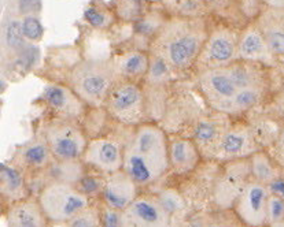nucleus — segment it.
<instances>
[{
  "mask_svg": "<svg viewBox=\"0 0 284 227\" xmlns=\"http://www.w3.org/2000/svg\"><path fill=\"white\" fill-rule=\"evenodd\" d=\"M21 26H22V33H24L25 40H28V41L31 42H37L42 40L44 29H43L40 19L37 18L36 15L22 18Z\"/></svg>",
  "mask_w": 284,
  "mask_h": 227,
  "instance_id": "nucleus-31",
  "label": "nucleus"
},
{
  "mask_svg": "<svg viewBox=\"0 0 284 227\" xmlns=\"http://www.w3.org/2000/svg\"><path fill=\"white\" fill-rule=\"evenodd\" d=\"M239 36L230 28L220 26L209 35L196 65L205 70L224 69L239 59Z\"/></svg>",
  "mask_w": 284,
  "mask_h": 227,
  "instance_id": "nucleus-6",
  "label": "nucleus"
},
{
  "mask_svg": "<svg viewBox=\"0 0 284 227\" xmlns=\"http://www.w3.org/2000/svg\"><path fill=\"white\" fill-rule=\"evenodd\" d=\"M77 184H79L77 189L81 193H84L85 196L103 191V188H104V181L95 178V177H91V175H83L81 180Z\"/></svg>",
  "mask_w": 284,
  "mask_h": 227,
  "instance_id": "nucleus-34",
  "label": "nucleus"
},
{
  "mask_svg": "<svg viewBox=\"0 0 284 227\" xmlns=\"http://www.w3.org/2000/svg\"><path fill=\"white\" fill-rule=\"evenodd\" d=\"M203 4L212 10L221 11L231 4V0H203Z\"/></svg>",
  "mask_w": 284,
  "mask_h": 227,
  "instance_id": "nucleus-38",
  "label": "nucleus"
},
{
  "mask_svg": "<svg viewBox=\"0 0 284 227\" xmlns=\"http://www.w3.org/2000/svg\"><path fill=\"white\" fill-rule=\"evenodd\" d=\"M250 171L254 175V178L260 184L265 182H272L273 180V168L271 163L268 160V157L262 153H254L251 155L250 160Z\"/></svg>",
  "mask_w": 284,
  "mask_h": 227,
  "instance_id": "nucleus-29",
  "label": "nucleus"
},
{
  "mask_svg": "<svg viewBox=\"0 0 284 227\" xmlns=\"http://www.w3.org/2000/svg\"><path fill=\"white\" fill-rule=\"evenodd\" d=\"M138 185L124 170L110 174L104 181L103 198L107 207L117 211L127 209L138 198Z\"/></svg>",
  "mask_w": 284,
  "mask_h": 227,
  "instance_id": "nucleus-14",
  "label": "nucleus"
},
{
  "mask_svg": "<svg viewBox=\"0 0 284 227\" xmlns=\"http://www.w3.org/2000/svg\"><path fill=\"white\" fill-rule=\"evenodd\" d=\"M0 190L1 194L11 201L24 200L25 194V181L22 174L18 170L8 164H1L0 168Z\"/></svg>",
  "mask_w": 284,
  "mask_h": 227,
  "instance_id": "nucleus-24",
  "label": "nucleus"
},
{
  "mask_svg": "<svg viewBox=\"0 0 284 227\" xmlns=\"http://www.w3.org/2000/svg\"><path fill=\"white\" fill-rule=\"evenodd\" d=\"M262 1L275 8H284V0H262Z\"/></svg>",
  "mask_w": 284,
  "mask_h": 227,
  "instance_id": "nucleus-42",
  "label": "nucleus"
},
{
  "mask_svg": "<svg viewBox=\"0 0 284 227\" xmlns=\"http://www.w3.org/2000/svg\"><path fill=\"white\" fill-rule=\"evenodd\" d=\"M269 190L272 191L275 196L284 198V181H272L269 184Z\"/></svg>",
  "mask_w": 284,
  "mask_h": 227,
  "instance_id": "nucleus-39",
  "label": "nucleus"
},
{
  "mask_svg": "<svg viewBox=\"0 0 284 227\" xmlns=\"http://www.w3.org/2000/svg\"><path fill=\"white\" fill-rule=\"evenodd\" d=\"M122 170L132 178L136 185H148L159 178L157 171L144 157L128 147L124 152V166Z\"/></svg>",
  "mask_w": 284,
  "mask_h": 227,
  "instance_id": "nucleus-23",
  "label": "nucleus"
},
{
  "mask_svg": "<svg viewBox=\"0 0 284 227\" xmlns=\"http://www.w3.org/2000/svg\"><path fill=\"white\" fill-rule=\"evenodd\" d=\"M118 78L114 62L85 60L72 70L70 85L85 104L100 107L104 106Z\"/></svg>",
  "mask_w": 284,
  "mask_h": 227,
  "instance_id": "nucleus-2",
  "label": "nucleus"
},
{
  "mask_svg": "<svg viewBox=\"0 0 284 227\" xmlns=\"http://www.w3.org/2000/svg\"><path fill=\"white\" fill-rule=\"evenodd\" d=\"M224 69L230 74L231 79L234 81L237 89L248 86H262L264 74L257 62L239 59Z\"/></svg>",
  "mask_w": 284,
  "mask_h": 227,
  "instance_id": "nucleus-21",
  "label": "nucleus"
},
{
  "mask_svg": "<svg viewBox=\"0 0 284 227\" xmlns=\"http://www.w3.org/2000/svg\"><path fill=\"white\" fill-rule=\"evenodd\" d=\"M84 19L94 28L102 29V28H106L111 22V15L109 12L100 10L99 7L90 6L88 8H85Z\"/></svg>",
  "mask_w": 284,
  "mask_h": 227,
  "instance_id": "nucleus-32",
  "label": "nucleus"
},
{
  "mask_svg": "<svg viewBox=\"0 0 284 227\" xmlns=\"http://www.w3.org/2000/svg\"><path fill=\"white\" fill-rule=\"evenodd\" d=\"M85 163L91 164L103 173L113 174L124 166V153L118 144L109 138H96L87 145L84 152Z\"/></svg>",
  "mask_w": 284,
  "mask_h": 227,
  "instance_id": "nucleus-12",
  "label": "nucleus"
},
{
  "mask_svg": "<svg viewBox=\"0 0 284 227\" xmlns=\"http://www.w3.org/2000/svg\"><path fill=\"white\" fill-rule=\"evenodd\" d=\"M67 223V227H102L100 214L92 207H87Z\"/></svg>",
  "mask_w": 284,
  "mask_h": 227,
  "instance_id": "nucleus-30",
  "label": "nucleus"
},
{
  "mask_svg": "<svg viewBox=\"0 0 284 227\" xmlns=\"http://www.w3.org/2000/svg\"><path fill=\"white\" fill-rule=\"evenodd\" d=\"M19 163L25 167L32 170H40V168L48 167L52 161V152L49 150L48 143L46 137L33 140L29 144L24 145L19 151Z\"/></svg>",
  "mask_w": 284,
  "mask_h": 227,
  "instance_id": "nucleus-22",
  "label": "nucleus"
},
{
  "mask_svg": "<svg viewBox=\"0 0 284 227\" xmlns=\"http://www.w3.org/2000/svg\"><path fill=\"white\" fill-rule=\"evenodd\" d=\"M275 108L278 110L279 114L284 115V90L279 95L278 99H276V102H275Z\"/></svg>",
  "mask_w": 284,
  "mask_h": 227,
  "instance_id": "nucleus-40",
  "label": "nucleus"
},
{
  "mask_svg": "<svg viewBox=\"0 0 284 227\" xmlns=\"http://www.w3.org/2000/svg\"><path fill=\"white\" fill-rule=\"evenodd\" d=\"M165 22H161L155 15H144L136 22V32L143 36H155Z\"/></svg>",
  "mask_w": 284,
  "mask_h": 227,
  "instance_id": "nucleus-33",
  "label": "nucleus"
},
{
  "mask_svg": "<svg viewBox=\"0 0 284 227\" xmlns=\"http://www.w3.org/2000/svg\"><path fill=\"white\" fill-rule=\"evenodd\" d=\"M115 70L118 77L131 79V78H139L144 76L150 70V60L148 56L143 52H129L122 55L114 62Z\"/></svg>",
  "mask_w": 284,
  "mask_h": 227,
  "instance_id": "nucleus-25",
  "label": "nucleus"
},
{
  "mask_svg": "<svg viewBox=\"0 0 284 227\" xmlns=\"http://www.w3.org/2000/svg\"><path fill=\"white\" fill-rule=\"evenodd\" d=\"M230 123L223 116L202 118L193 126V143L203 155L216 157L224 134Z\"/></svg>",
  "mask_w": 284,
  "mask_h": 227,
  "instance_id": "nucleus-15",
  "label": "nucleus"
},
{
  "mask_svg": "<svg viewBox=\"0 0 284 227\" xmlns=\"http://www.w3.org/2000/svg\"><path fill=\"white\" fill-rule=\"evenodd\" d=\"M193 1H198V3H203V0H193Z\"/></svg>",
  "mask_w": 284,
  "mask_h": 227,
  "instance_id": "nucleus-43",
  "label": "nucleus"
},
{
  "mask_svg": "<svg viewBox=\"0 0 284 227\" xmlns=\"http://www.w3.org/2000/svg\"><path fill=\"white\" fill-rule=\"evenodd\" d=\"M202 17H175L162 25L151 41V54L170 69L186 70L199 58L207 40Z\"/></svg>",
  "mask_w": 284,
  "mask_h": 227,
  "instance_id": "nucleus-1",
  "label": "nucleus"
},
{
  "mask_svg": "<svg viewBox=\"0 0 284 227\" xmlns=\"http://www.w3.org/2000/svg\"><path fill=\"white\" fill-rule=\"evenodd\" d=\"M122 227H170L169 211L155 197L142 196L122 211Z\"/></svg>",
  "mask_w": 284,
  "mask_h": 227,
  "instance_id": "nucleus-9",
  "label": "nucleus"
},
{
  "mask_svg": "<svg viewBox=\"0 0 284 227\" xmlns=\"http://www.w3.org/2000/svg\"><path fill=\"white\" fill-rule=\"evenodd\" d=\"M47 219L40 203L33 198L15 201L6 215L8 227H47Z\"/></svg>",
  "mask_w": 284,
  "mask_h": 227,
  "instance_id": "nucleus-17",
  "label": "nucleus"
},
{
  "mask_svg": "<svg viewBox=\"0 0 284 227\" xmlns=\"http://www.w3.org/2000/svg\"><path fill=\"white\" fill-rule=\"evenodd\" d=\"M250 174V161H236L227 167L224 177L217 188V200L230 203L239 197L244 186L247 185V175Z\"/></svg>",
  "mask_w": 284,
  "mask_h": 227,
  "instance_id": "nucleus-18",
  "label": "nucleus"
},
{
  "mask_svg": "<svg viewBox=\"0 0 284 227\" xmlns=\"http://www.w3.org/2000/svg\"><path fill=\"white\" fill-rule=\"evenodd\" d=\"M237 55L243 60L250 62H261V63H269L272 59V52L266 44L265 38L261 35L257 25L248 26L247 29L243 30L239 36V47Z\"/></svg>",
  "mask_w": 284,
  "mask_h": 227,
  "instance_id": "nucleus-19",
  "label": "nucleus"
},
{
  "mask_svg": "<svg viewBox=\"0 0 284 227\" xmlns=\"http://www.w3.org/2000/svg\"><path fill=\"white\" fill-rule=\"evenodd\" d=\"M284 215V201L283 198L278 197H271L268 200V216L272 219V221H279L282 219Z\"/></svg>",
  "mask_w": 284,
  "mask_h": 227,
  "instance_id": "nucleus-37",
  "label": "nucleus"
},
{
  "mask_svg": "<svg viewBox=\"0 0 284 227\" xmlns=\"http://www.w3.org/2000/svg\"><path fill=\"white\" fill-rule=\"evenodd\" d=\"M168 150H169V164L177 173L191 171L199 161L200 152L193 140L170 137Z\"/></svg>",
  "mask_w": 284,
  "mask_h": 227,
  "instance_id": "nucleus-20",
  "label": "nucleus"
},
{
  "mask_svg": "<svg viewBox=\"0 0 284 227\" xmlns=\"http://www.w3.org/2000/svg\"><path fill=\"white\" fill-rule=\"evenodd\" d=\"M104 107L115 120L124 125H139L144 119V95L129 79H122L114 85Z\"/></svg>",
  "mask_w": 284,
  "mask_h": 227,
  "instance_id": "nucleus-4",
  "label": "nucleus"
},
{
  "mask_svg": "<svg viewBox=\"0 0 284 227\" xmlns=\"http://www.w3.org/2000/svg\"><path fill=\"white\" fill-rule=\"evenodd\" d=\"M44 137L52 155L58 161L79 160L87 150L83 130L72 120H54L44 129Z\"/></svg>",
  "mask_w": 284,
  "mask_h": 227,
  "instance_id": "nucleus-5",
  "label": "nucleus"
},
{
  "mask_svg": "<svg viewBox=\"0 0 284 227\" xmlns=\"http://www.w3.org/2000/svg\"><path fill=\"white\" fill-rule=\"evenodd\" d=\"M264 89L262 86H248L237 89L234 102H232V113L231 114H242L250 111L254 108L262 99Z\"/></svg>",
  "mask_w": 284,
  "mask_h": 227,
  "instance_id": "nucleus-26",
  "label": "nucleus"
},
{
  "mask_svg": "<svg viewBox=\"0 0 284 227\" xmlns=\"http://www.w3.org/2000/svg\"><path fill=\"white\" fill-rule=\"evenodd\" d=\"M268 189L264 184L250 182L236 198V214L248 227H260L268 218Z\"/></svg>",
  "mask_w": 284,
  "mask_h": 227,
  "instance_id": "nucleus-10",
  "label": "nucleus"
},
{
  "mask_svg": "<svg viewBox=\"0 0 284 227\" xmlns=\"http://www.w3.org/2000/svg\"><path fill=\"white\" fill-rule=\"evenodd\" d=\"M42 0H17V11L22 18L32 17V15L37 17L42 11Z\"/></svg>",
  "mask_w": 284,
  "mask_h": 227,
  "instance_id": "nucleus-35",
  "label": "nucleus"
},
{
  "mask_svg": "<svg viewBox=\"0 0 284 227\" xmlns=\"http://www.w3.org/2000/svg\"><path fill=\"white\" fill-rule=\"evenodd\" d=\"M147 0H114V10L118 18L127 22H138L145 15Z\"/></svg>",
  "mask_w": 284,
  "mask_h": 227,
  "instance_id": "nucleus-27",
  "label": "nucleus"
},
{
  "mask_svg": "<svg viewBox=\"0 0 284 227\" xmlns=\"http://www.w3.org/2000/svg\"><path fill=\"white\" fill-rule=\"evenodd\" d=\"M199 86L209 106L221 114L232 113L237 88L225 69H212L199 74Z\"/></svg>",
  "mask_w": 284,
  "mask_h": 227,
  "instance_id": "nucleus-8",
  "label": "nucleus"
},
{
  "mask_svg": "<svg viewBox=\"0 0 284 227\" xmlns=\"http://www.w3.org/2000/svg\"><path fill=\"white\" fill-rule=\"evenodd\" d=\"M255 152V140L251 127L243 123L230 125L224 134L216 157L220 159H244Z\"/></svg>",
  "mask_w": 284,
  "mask_h": 227,
  "instance_id": "nucleus-13",
  "label": "nucleus"
},
{
  "mask_svg": "<svg viewBox=\"0 0 284 227\" xmlns=\"http://www.w3.org/2000/svg\"><path fill=\"white\" fill-rule=\"evenodd\" d=\"M43 100L61 119H79L85 111V103L80 99V96L73 89L61 85H48L43 92Z\"/></svg>",
  "mask_w": 284,
  "mask_h": 227,
  "instance_id": "nucleus-11",
  "label": "nucleus"
},
{
  "mask_svg": "<svg viewBox=\"0 0 284 227\" xmlns=\"http://www.w3.org/2000/svg\"><path fill=\"white\" fill-rule=\"evenodd\" d=\"M4 44L8 52L11 54H21L25 48V37L22 33L21 22L17 19L8 21L4 28Z\"/></svg>",
  "mask_w": 284,
  "mask_h": 227,
  "instance_id": "nucleus-28",
  "label": "nucleus"
},
{
  "mask_svg": "<svg viewBox=\"0 0 284 227\" xmlns=\"http://www.w3.org/2000/svg\"><path fill=\"white\" fill-rule=\"evenodd\" d=\"M102 227H122V212L107 207L100 214Z\"/></svg>",
  "mask_w": 284,
  "mask_h": 227,
  "instance_id": "nucleus-36",
  "label": "nucleus"
},
{
  "mask_svg": "<svg viewBox=\"0 0 284 227\" xmlns=\"http://www.w3.org/2000/svg\"><path fill=\"white\" fill-rule=\"evenodd\" d=\"M257 28L273 55H284V8L269 7L262 12Z\"/></svg>",
  "mask_w": 284,
  "mask_h": 227,
  "instance_id": "nucleus-16",
  "label": "nucleus"
},
{
  "mask_svg": "<svg viewBox=\"0 0 284 227\" xmlns=\"http://www.w3.org/2000/svg\"><path fill=\"white\" fill-rule=\"evenodd\" d=\"M276 148H278V153L279 157L282 159V161L284 163V132L280 134V137H279L278 145H276Z\"/></svg>",
  "mask_w": 284,
  "mask_h": 227,
  "instance_id": "nucleus-41",
  "label": "nucleus"
},
{
  "mask_svg": "<svg viewBox=\"0 0 284 227\" xmlns=\"http://www.w3.org/2000/svg\"><path fill=\"white\" fill-rule=\"evenodd\" d=\"M168 144L169 141L162 129L154 125H140L129 148L143 156L161 177L169 167Z\"/></svg>",
  "mask_w": 284,
  "mask_h": 227,
  "instance_id": "nucleus-7",
  "label": "nucleus"
},
{
  "mask_svg": "<svg viewBox=\"0 0 284 227\" xmlns=\"http://www.w3.org/2000/svg\"><path fill=\"white\" fill-rule=\"evenodd\" d=\"M39 203L48 221L65 223L87 207H90L88 197L74 188L72 184L52 181L46 186L39 196Z\"/></svg>",
  "mask_w": 284,
  "mask_h": 227,
  "instance_id": "nucleus-3",
  "label": "nucleus"
}]
</instances>
